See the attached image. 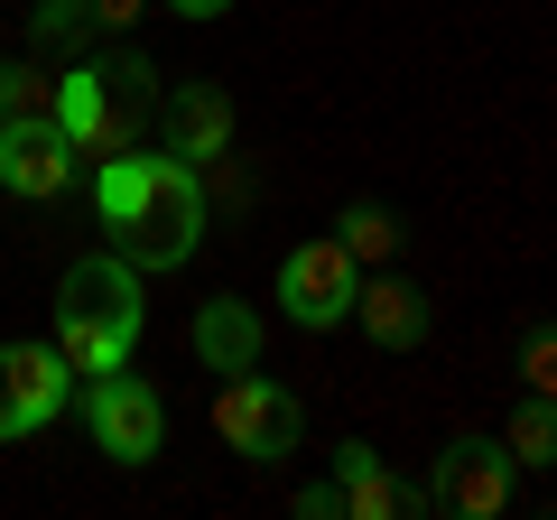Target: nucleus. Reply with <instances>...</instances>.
<instances>
[{"label": "nucleus", "mask_w": 557, "mask_h": 520, "mask_svg": "<svg viewBox=\"0 0 557 520\" xmlns=\"http://www.w3.org/2000/svg\"><path fill=\"white\" fill-rule=\"evenodd\" d=\"M149 131H159L168 159L214 168V159H233L242 112H233V94H223V84H159V112H149Z\"/></svg>", "instance_id": "9d476101"}, {"label": "nucleus", "mask_w": 557, "mask_h": 520, "mask_svg": "<svg viewBox=\"0 0 557 520\" xmlns=\"http://www.w3.org/2000/svg\"><path fill=\"white\" fill-rule=\"evenodd\" d=\"M354 298H362V260L344 251L335 233L298 242V251L278 260V307H288V325H307V335L354 325Z\"/></svg>", "instance_id": "0eeeda50"}, {"label": "nucleus", "mask_w": 557, "mask_h": 520, "mask_svg": "<svg viewBox=\"0 0 557 520\" xmlns=\"http://www.w3.org/2000/svg\"><path fill=\"white\" fill-rule=\"evenodd\" d=\"M298 520H344V483L335 474H317V483H298V502H288Z\"/></svg>", "instance_id": "6ab92c4d"}, {"label": "nucleus", "mask_w": 557, "mask_h": 520, "mask_svg": "<svg viewBox=\"0 0 557 520\" xmlns=\"http://www.w3.org/2000/svg\"><path fill=\"white\" fill-rule=\"evenodd\" d=\"M260 344H270V325H260L242 298H205V307H196V362H205L214 381L260 372Z\"/></svg>", "instance_id": "ddd939ff"}, {"label": "nucleus", "mask_w": 557, "mask_h": 520, "mask_svg": "<svg viewBox=\"0 0 557 520\" xmlns=\"http://www.w3.org/2000/svg\"><path fill=\"white\" fill-rule=\"evenodd\" d=\"M168 20H223V10H233V0H159Z\"/></svg>", "instance_id": "412c9836"}, {"label": "nucleus", "mask_w": 557, "mask_h": 520, "mask_svg": "<svg viewBox=\"0 0 557 520\" xmlns=\"http://www.w3.org/2000/svg\"><path fill=\"white\" fill-rule=\"evenodd\" d=\"M38 65H28V57H0V121H10V112H28V102H38Z\"/></svg>", "instance_id": "a211bd4d"}, {"label": "nucleus", "mask_w": 557, "mask_h": 520, "mask_svg": "<svg viewBox=\"0 0 557 520\" xmlns=\"http://www.w3.org/2000/svg\"><path fill=\"white\" fill-rule=\"evenodd\" d=\"M139 325H149V307H139V270L121 251L65 260V280H57V354L75 362V381L121 372L131 344H139Z\"/></svg>", "instance_id": "7ed1b4c3"}, {"label": "nucleus", "mask_w": 557, "mask_h": 520, "mask_svg": "<svg viewBox=\"0 0 557 520\" xmlns=\"http://www.w3.org/2000/svg\"><path fill=\"white\" fill-rule=\"evenodd\" d=\"M502 446H511L520 474H548L557 465V391H530V400L511 409V428H502Z\"/></svg>", "instance_id": "2eb2a0df"}, {"label": "nucleus", "mask_w": 557, "mask_h": 520, "mask_svg": "<svg viewBox=\"0 0 557 520\" xmlns=\"http://www.w3.org/2000/svg\"><path fill=\"white\" fill-rule=\"evenodd\" d=\"M28 47H38V57H65V47H94V0H38V10H28Z\"/></svg>", "instance_id": "dca6fc26"}, {"label": "nucleus", "mask_w": 557, "mask_h": 520, "mask_svg": "<svg viewBox=\"0 0 557 520\" xmlns=\"http://www.w3.org/2000/svg\"><path fill=\"white\" fill-rule=\"evenodd\" d=\"M65 409H75V362L57 354V335L47 344H0V446L38 437Z\"/></svg>", "instance_id": "1a4fd4ad"}, {"label": "nucleus", "mask_w": 557, "mask_h": 520, "mask_svg": "<svg viewBox=\"0 0 557 520\" xmlns=\"http://www.w3.org/2000/svg\"><path fill=\"white\" fill-rule=\"evenodd\" d=\"M214 428H223V446H233L242 465H288L307 446L298 391H288V381H260V372H233L214 391Z\"/></svg>", "instance_id": "39448f33"}, {"label": "nucleus", "mask_w": 557, "mask_h": 520, "mask_svg": "<svg viewBox=\"0 0 557 520\" xmlns=\"http://www.w3.org/2000/svg\"><path fill=\"white\" fill-rule=\"evenodd\" d=\"M94 214H102V233H112V251L131 270H186L205 251L214 196H205V168L131 140L112 159H94Z\"/></svg>", "instance_id": "f257e3e1"}, {"label": "nucleus", "mask_w": 557, "mask_h": 520, "mask_svg": "<svg viewBox=\"0 0 557 520\" xmlns=\"http://www.w3.org/2000/svg\"><path fill=\"white\" fill-rule=\"evenodd\" d=\"M335 242H344V251L362 260V270H381V260H399L409 223H399L391 205H372V196H362V205H344V214H335Z\"/></svg>", "instance_id": "4468645a"}, {"label": "nucleus", "mask_w": 557, "mask_h": 520, "mask_svg": "<svg viewBox=\"0 0 557 520\" xmlns=\"http://www.w3.org/2000/svg\"><path fill=\"white\" fill-rule=\"evenodd\" d=\"M47 112L75 131L84 159H112V149L149 140V112H159V65L139 57V47H84V57H65V75L47 84Z\"/></svg>", "instance_id": "f03ea898"}, {"label": "nucleus", "mask_w": 557, "mask_h": 520, "mask_svg": "<svg viewBox=\"0 0 557 520\" xmlns=\"http://www.w3.org/2000/svg\"><path fill=\"white\" fill-rule=\"evenodd\" d=\"M139 20H149V0H94V28H112V38H131Z\"/></svg>", "instance_id": "aec40b11"}, {"label": "nucleus", "mask_w": 557, "mask_h": 520, "mask_svg": "<svg viewBox=\"0 0 557 520\" xmlns=\"http://www.w3.org/2000/svg\"><path fill=\"white\" fill-rule=\"evenodd\" d=\"M75 177H84V149H75V131H65L47 102H28V112L0 121V196H20V205H57Z\"/></svg>", "instance_id": "423d86ee"}, {"label": "nucleus", "mask_w": 557, "mask_h": 520, "mask_svg": "<svg viewBox=\"0 0 557 520\" xmlns=\"http://www.w3.org/2000/svg\"><path fill=\"white\" fill-rule=\"evenodd\" d=\"M335 483H344V520H409V511H428V483H399L362 437L335 446Z\"/></svg>", "instance_id": "f8f14e48"}, {"label": "nucleus", "mask_w": 557, "mask_h": 520, "mask_svg": "<svg viewBox=\"0 0 557 520\" xmlns=\"http://www.w3.org/2000/svg\"><path fill=\"white\" fill-rule=\"evenodd\" d=\"M75 409L94 428V456H112V465H149L168 446V400H159V381H139L131 362L75 381Z\"/></svg>", "instance_id": "20e7f679"}, {"label": "nucleus", "mask_w": 557, "mask_h": 520, "mask_svg": "<svg viewBox=\"0 0 557 520\" xmlns=\"http://www.w3.org/2000/svg\"><path fill=\"white\" fill-rule=\"evenodd\" d=\"M511 483H520L511 446L465 428V437H446V456L428 465V511H446V520H502V511H511Z\"/></svg>", "instance_id": "6e6552de"}, {"label": "nucleus", "mask_w": 557, "mask_h": 520, "mask_svg": "<svg viewBox=\"0 0 557 520\" xmlns=\"http://www.w3.org/2000/svg\"><path fill=\"white\" fill-rule=\"evenodd\" d=\"M354 325L381 344V354H418V344H428V325H437V307H428V288H418V280H399L391 260H381V270H362Z\"/></svg>", "instance_id": "9b49d317"}, {"label": "nucleus", "mask_w": 557, "mask_h": 520, "mask_svg": "<svg viewBox=\"0 0 557 520\" xmlns=\"http://www.w3.org/2000/svg\"><path fill=\"white\" fill-rule=\"evenodd\" d=\"M520 381H530V391H557V317L520 335Z\"/></svg>", "instance_id": "f3484780"}]
</instances>
